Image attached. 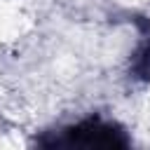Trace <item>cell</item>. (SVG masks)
Masks as SVG:
<instances>
[{"instance_id":"7a4b0ae2","label":"cell","mask_w":150,"mask_h":150,"mask_svg":"<svg viewBox=\"0 0 150 150\" xmlns=\"http://www.w3.org/2000/svg\"><path fill=\"white\" fill-rule=\"evenodd\" d=\"M131 75L143 82L150 80V40H145L136 47V52L131 56Z\"/></svg>"},{"instance_id":"6da1fadb","label":"cell","mask_w":150,"mask_h":150,"mask_svg":"<svg viewBox=\"0 0 150 150\" xmlns=\"http://www.w3.org/2000/svg\"><path fill=\"white\" fill-rule=\"evenodd\" d=\"M49 145H77V148H124L129 145L127 134L105 120L89 117L73 127H66Z\"/></svg>"}]
</instances>
